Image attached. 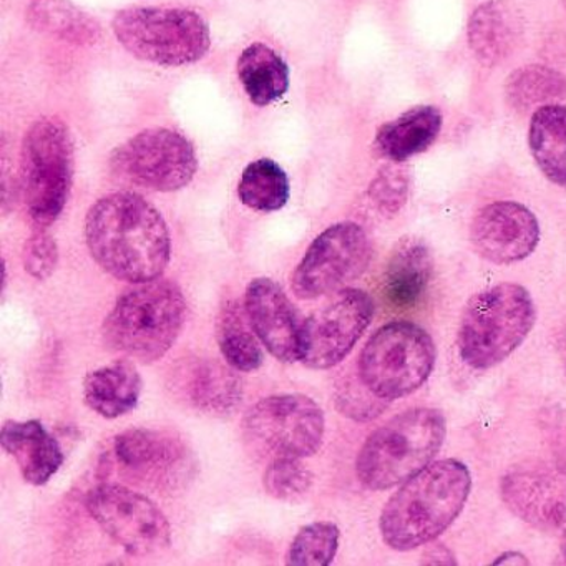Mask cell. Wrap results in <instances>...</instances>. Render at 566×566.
Returning a JSON list of instances; mask_svg holds the SVG:
<instances>
[{"mask_svg":"<svg viewBox=\"0 0 566 566\" xmlns=\"http://www.w3.org/2000/svg\"><path fill=\"white\" fill-rule=\"evenodd\" d=\"M85 238L95 263L125 283L158 280L171 256V237L160 211L130 191L107 195L92 205Z\"/></svg>","mask_w":566,"mask_h":566,"instance_id":"1","label":"cell"},{"mask_svg":"<svg viewBox=\"0 0 566 566\" xmlns=\"http://www.w3.org/2000/svg\"><path fill=\"white\" fill-rule=\"evenodd\" d=\"M472 490L465 463L443 459L402 483L384 506L380 535L397 552H410L439 538L462 513Z\"/></svg>","mask_w":566,"mask_h":566,"instance_id":"2","label":"cell"},{"mask_svg":"<svg viewBox=\"0 0 566 566\" xmlns=\"http://www.w3.org/2000/svg\"><path fill=\"white\" fill-rule=\"evenodd\" d=\"M187 321V301L170 280L147 281L125 291L104 323V340L111 349L155 363L171 349Z\"/></svg>","mask_w":566,"mask_h":566,"instance_id":"3","label":"cell"},{"mask_svg":"<svg viewBox=\"0 0 566 566\" xmlns=\"http://www.w3.org/2000/svg\"><path fill=\"white\" fill-rule=\"evenodd\" d=\"M440 410L409 409L370 433L356 460L357 479L370 490L402 485L430 465L446 442Z\"/></svg>","mask_w":566,"mask_h":566,"instance_id":"4","label":"cell"},{"mask_svg":"<svg viewBox=\"0 0 566 566\" xmlns=\"http://www.w3.org/2000/svg\"><path fill=\"white\" fill-rule=\"evenodd\" d=\"M535 321L532 294L520 284L502 283L480 291L467 303L460 319V357L472 369H492L522 346Z\"/></svg>","mask_w":566,"mask_h":566,"instance_id":"5","label":"cell"},{"mask_svg":"<svg viewBox=\"0 0 566 566\" xmlns=\"http://www.w3.org/2000/svg\"><path fill=\"white\" fill-rule=\"evenodd\" d=\"M122 48L138 61L184 67L210 51V25L203 15L181 8H128L112 21Z\"/></svg>","mask_w":566,"mask_h":566,"instance_id":"6","label":"cell"},{"mask_svg":"<svg viewBox=\"0 0 566 566\" xmlns=\"http://www.w3.org/2000/svg\"><path fill=\"white\" fill-rule=\"evenodd\" d=\"M74 140L57 117L35 122L22 142L21 180L29 217L38 228L59 220L74 181Z\"/></svg>","mask_w":566,"mask_h":566,"instance_id":"7","label":"cell"},{"mask_svg":"<svg viewBox=\"0 0 566 566\" xmlns=\"http://www.w3.org/2000/svg\"><path fill=\"white\" fill-rule=\"evenodd\" d=\"M436 359V344L429 333L417 324L396 321L367 340L359 357V377L370 392L392 402L420 389Z\"/></svg>","mask_w":566,"mask_h":566,"instance_id":"8","label":"cell"},{"mask_svg":"<svg viewBox=\"0 0 566 566\" xmlns=\"http://www.w3.org/2000/svg\"><path fill=\"white\" fill-rule=\"evenodd\" d=\"M243 439L260 459H306L323 446V409L301 394L271 396L254 403L243 419Z\"/></svg>","mask_w":566,"mask_h":566,"instance_id":"9","label":"cell"},{"mask_svg":"<svg viewBox=\"0 0 566 566\" xmlns=\"http://www.w3.org/2000/svg\"><path fill=\"white\" fill-rule=\"evenodd\" d=\"M112 170L148 190L171 193L188 187L198 170L193 144L170 128H150L115 148Z\"/></svg>","mask_w":566,"mask_h":566,"instance_id":"10","label":"cell"},{"mask_svg":"<svg viewBox=\"0 0 566 566\" xmlns=\"http://www.w3.org/2000/svg\"><path fill=\"white\" fill-rule=\"evenodd\" d=\"M85 505L92 518L128 555H157L170 546V522L144 493L120 483H102L88 493Z\"/></svg>","mask_w":566,"mask_h":566,"instance_id":"11","label":"cell"},{"mask_svg":"<svg viewBox=\"0 0 566 566\" xmlns=\"http://www.w3.org/2000/svg\"><path fill=\"white\" fill-rule=\"evenodd\" d=\"M373 260V244L359 224L344 221L324 230L293 274L300 300H317L363 276Z\"/></svg>","mask_w":566,"mask_h":566,"instance_id":"12","label":"cell"},{"mask_svg":"<svg viewBox=\"0 0 566 566\" xmlns=\"http://www.w3.org/2000/svg\"><path fill=\"white\" fill-rule=\"evenodd\" d=\"M114 453L122 475L157 492H178L197 473L193 450L168 430H127L115 439Z\"/></svg>","mask_w":566,"mask_h":566,"instance_id":"13","label":"cell"},{"mask_svg":"<svg viewBox=\"0 0 566 566\" xmlns=\"http://www.w3.org/2000/svg\"><path fill=\"white\" fill-rule=\"evenodd\" d=\"M374 317L369 294L353 287L336 296L303 323L301 363L311 369H331L343 363Z\"/></svg>","mask_w":566,"mask_h":566,"instance_id":"14","label":"cell"},{"mask_svg":"<svg viewBox=\"0 0 566 566\" xmlns=\"http://www.w3.org/2000/svg\"><path fill=\"white\" fill-rule=\"evenodd\" d=\"M470 243L483 260L506 266L526 260L539 243L535 214L516 201L486 205L473 218Z\"/></svg>","mask_w":566,"mask_h":566,"instance_id":"15","label":"cell"},{"mask_svg":"<svg viewBox=\"0 0 566 566\" xmlns=\"http://www.w3.org/2000/svg\"><path fill=\"white\" fill-rule=\"evenodd\" d=\"M244 307L258 339L271 356L287 364L301 360L303 323L280 284L270 277L251 281Z\"/></svg>","mask_w":566,"mask_h":566,"instance_id":"16","label":"cell"},{"mask_svg":"<svg viewBox=\"0 0 566 566\" xmlns=\"http://www.w3.org/2000/svg\"><path fill=\"white\" fill-rule=\"evenodd\" d=\"M502 499L523 522L539 530L566 522V493L556 476L538 465L510 470L502 480Z\"/></svg>","mask_w":566,"mask_h":566,"instance_id":"17","label":"cell"},{"mask_svg":"<svg viewBox=\"0 0 566 566\" xmlns=\"http://www.w3.org/2000/svg\"><path fill=\"white\" fill-rule=\"evenodd\" d=\"M237 373L230 364L198 357L175 369L174 387L193 409L227 416L243 400V382Z\"/></svg>","mask_w":566,"mask_h":566,"instance_id":"18","label":"cell"},{"mask_svg":"<svg viewBox=\"0 0 566 566\" xmlns=\"http://www.w3.org/2000/svg\"><path fill=\"white\" fill-rule=\"evenodd\" d=\"M522 35V15L506 0L480 4L467 28L470 51L485 67L503 64L518 48Z\"/></svg>","mask_w":566,"mask_h":566,"instance_id":"19","label":"cell"},{"mask_svg":"<svg viewBox=\"0 0 566 566\" xmlns=\"http://www.w3.org/2000/svg\"><path fill=\"white\" fill-rule=\"evenodd\" d=\"M0 443L18 462L22 476L31 485L51 482L64 463V452L57 439L42 426L41 420H9L0 432Z\"/></svg>","mask_w":566,"mask_h":566,"instance_id":"20","label":"cell"},{"mask_svg":"<svg viewBox=\"0 0 566 566\" xmlns=\"http://www.w3.org/2000/svg\"><path fill=\"white\" fill-rule=\"evenodd\" d=\"M442 125L439 108L419 105L403 112L396 120L384 124L374 138V150L392 164H403L429 150L436 144Z\"/></svg>","mask_w":566,"mask_h":566,"instance_id":"21","label":"cell"},{"mask_svg":"<svg viewBox=\"0 0 566 566\" xmlns=\"http://www.w3.org/2000/svg\"><path fill=\"white\" fill-rule=\"evenodd\" d=\"M433 261L429 247L419 238H403L394 248L384 274V294L392 306H416L432 280Z\"/></svg>","mask_w":566,"mask_h":566,"instance_id":"22","label":"cell"},{"mask_svg":"<svg viewBox=\"0 0 566 566\" xmlns=\"http://www.w3.org/2000/svg\"><path fill=\"white\" fill-rule=\"evenodd\" d=\"M142 377L130 360H117L87 374L84 400L104 419H118L138 406Z\"/></svg>","mask_w":566,"mask_h":566,"instance_id":"23","label":"cell"},{"mask_svg":"<svg viewBox=\"0 0 566 566\" xmlns=\"http://www.w3.org/2000/svg\"><path fill=\"white\" fill-rule=\"evenodd\" d=\"M237 71L241 87L256 107H268L290 91V67L270 45H248L238 59Z\"/></svg>","mask_w":566,"mask_h":566,"instance_id":"24","label":"cell"},{"mask_svg":"<svg viewBox=\"0 0 566 566\" xmlns=\"http://www.w3.org/2000/svg\"><path fill=\"white\" fill-rule=\"evenodd\" d=\"M528 147L543 175L566 190V107L545 105L533 112L528 128Z\"/></svg>","mask_w":566,"mask_h":566,"instance_id":"25","label":"cell"},{"mask_svg":"<svg viewBox=\"0 0 566 566\" xmlns=\"http://www.w3.org/2000/svg\"><path fill=\"white\" fill-rule=\"evenodd\" d=\"M217 339L224 363L238 373H253L263 364L261 340L258 339L247 307L238 301H231L218 316Z\"/></svg>","mask_w":566,"mask_h":566,"instance_id":"26","label":"cell"},{"mask_svg":"<svg viewBox=\"0 0 566 566\" xmlns=\"http://www.w3.org/2000/svg\"><path fill=\"white\" fill-rule=\"evenodd\" d=\"M28 19L39 32L74 44L92 45L101 38L97 22L69 0H32Z\"/></svg>","mask_w":566,"mask_h":566,"instance_id":"27","label":"cell"},{"mask_svg":"<svg viewBox=\"0 0 566 566\" xmlns=\"http://www.w3.org/2000/svg\"><path fill=\"white\" fill-rule=\"evenodd\" d=\"M291 187L286 171L270 158L251 161L238 184V197L250 210L273 213L286 207Z\"/></svg>","mask_w":566,"mask_h":566,"instance_id":"28","label":"cell"},{"mask_svg":"<svg viewBox=\"0 0 566 566\" xmlns=\"http://www.w3.org/2000/svg\"><path fill=\"white\" fill-rule=\"evenodd\" d=\"M505 92L510 104L518 111L545 107L566 101V77L543 65H526L510 75Z\"/></svg>","mask_w":566,"mask_h":566,"instance_id":"29","label":"cell"},{"mask_svg":"<svg viewBox=\"0 0 566 566\" xmlns=\"http://www.w3.org/2000/svg\"><path fill=\"white\" fill-rule=\"evenodd\" d=\"M339 526L331 522H314L294 536L286 555L287 565L327 566L339 549Z\"/></svg>","mask_w":566,"mask_h":566,"instance_id":"30","label":"cell"},{"mask_svg":"<svg viewBox=\"0 0 566 566\" xmlns=\"http://www.w3.org/2000/svg\"><path fill=\"white\" fill-rule=\"evenodd\" d=\"M303 459L271 460L264 470L263 485L268 495L280 502H301L313 489V472Z\"/></svg>","mask_w":566,"mask_h":566,"instance_id":"31","label":"cell"},{"mask_svg":"<svg viewBox=\"0 0 566 566\" xmlns=\"http://www.w3.org/2000/svg\"><path fill=\"white\" fill-rule=\"evenodd\" d=\"M410 177L400 164L387 165L374 178L369 198L384 217H396L409 197Z\"/></svg>","mask_w":566,"mask_h":566,"instance_id":"32","label":"cell"},{"mask_svg":"<svg viewBox=\"0 0 566 566\" xmlns=\"http://www.w3.org/2000/svg\"><path fill=\"white\" fill-rule=\"evenodd\" d=\"M337 407L344 416L354 420H370L382 413L387 407V400L379 399L376 394L367 389L366 384L360 380H346L343 387L337 390Z\"/></svg>","mask_w":566,"mask_h":566,"instance_id":"33","label":"cell"},{"mask_svg":"<svg viewBox=\"0 0 566 566\" xmlns=\"http://www.w3.org/2000/svg\"><path fill=\"white\" fill-rule=\"evenodd\" d=\"M59 263V248L54 238L38 228L24 248V268L34 280L44 281L52 276Z\"/></svg>","mask_w":566,"mask_h":566,"instance_id":"34","label":"cell"},{"mask_svg":"<svg viewBox=\"0 0 566 566\" xmlns=\"http://www.w3.org/2000/svg\"><path fill=\"white\" fill-rule=\"evenodd\" d=\"M422 563H427V565H455L457 562L453 559L450 549L442 545H436L423 555Z\"/></svg>","mask_w":566,"mask_h":566,"instance_id":"35","label":"cell"},{"mask_svg":"<svg viewBox=\"0 0 566 566\" xmlns=\"http://www.w3.org/2000/svg\"><path fill=\"white\" fill-rule=\"evenodd\" d=\"M528 558L520 552H505L496 556L493 565H528Z\"/></svg>","mask_w":566,"mask_h":566,"instance_id":"36","label":"cell"},{"mask_svg":"<svg viewBox=\"0 0 566 566\" xmlns=\"http://www.w3.org/2000/svg\"><path fill=\"white\" fill-rule=\"evenodd\" d=\"M559 548H562V556H563V559H565V563H566V530H565V533H563L562 545H559Z\"/></svg>","mask_w":566,"mask_h":566,"instance_id":"37","label":"cell"}]
</instances>
